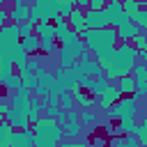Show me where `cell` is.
<instances>
[{"instance_id":"cell-16","label":"cell","mask_w":147,"mask_h":147,"mask_svg":"<svg viewBox=\"0 0 147 147\" xmlns=\"http://www.w3.org/2000/svg\"><path fill=\"white\" fill-rule=\"evenodd\" d=\"M142 32V28L140 25H136L133 21H129V23H124L122 28H117V34H119V41H133V37H138Z\"/></svg>"},{"instance_id":"cell-33","label":"cell","mask_w":147,"mask_h":147,"mask_svg":"<svg viewBox=\"0 0 147 147\" xmlns=\"http://www.w3.org/2000/svg\"><path fill=\"white\" fill-rule=\"evenodd\" d=\"M34 28H37V25H34L32 21H25V23H21V25H18V30H21V37H23V39H25V37H32V34H34Z\"/></svg>"},{"instance_id":"cell-23","label":"cell","mask_w":147,"mask_h":147,"mask_svg":"<svg viewBox=\"0 0 147 147\" xmlns=\"http://www.w3.org/2000/svg\"><path fill=\"white\" fill-rule=\"evenodd\" d=\"M34 34H39L41 39H55V23H37Z\"/></svg>"},{"instance_id":"cell-36","label":"cell","mask_w":147,"mask_h":147,"mask_svg":"<svg viewBox=\"0 0 147 147\" xmlns=\"http://www.w3.org/2000/svg\"><path fill=\"white\" fill-rule=\"evenodd\" d=\"M76 41H80V34H78L76 30H69V32L60 39V44H62V46H64V44H76Z\"/></svg>"},{"instance_id":"cell-45","label":"cell","mask_w":147,"mask_h":147,"mask_svg":"<svg viewBox=\"0 0 147 147\" xmlns=\"http://www.w3.org/2000/svg\"><path fill=\"white\" fill-rule=\"evenodd\" d=\"M142 9H147V0H142Z\"/></svg>"},{"instance_id":"cell-14","label":"cell","mask_w":147,"mask_h":147,"mask_svg":"<svg viewBox=\"0 0 147 147\" xmlns=\"http://www.w3.org/2000/svg\"><path fill=\"white\" fill-rule=\"evenodd\" d=\"M5 119H7L16 131H21V129H30V126H32V122H30L28 113H21V110H14V108L5 115Z\"/></svg>"},{"instance_id":"cell-25","label":"cell","mask_w":147,"mask_h":147,"mask_svg":"<svg viewBox=\"0 0 147 147\" xmlns=\"http://www.w3.org/2000/svg\"><path fill=\"white\" fill-rule=\"evenodd\" d=\"M21 46H23L28 53H37V51H41V37H39V34L25 37V39L21 41Z\"/></svg>"},{"instance_id":"cell-20","label":"cell","mask_w":147,"mask_h":147,"mask_svg":"<svg viewBox=\"0 0 147 147\" xmlns=\"http://www.w3.org/2000/svg\"><path fill=\"white\" fill-rule=\"evenodd\" d=\"M117 131H119V133H124V136H136V133H138V122H136V117L119 119V124H117Z\"/></svg>"},{"instance_id":"cell-47","label":"cell","mask_w":147,"mask_h":147,"mask_svg":"<svg viewBox=\"0 0 147 147\" xmlns=\"http://www.w3.org/2000/svg\"><path fill=\"white\" fill-rule=\"evenodd\" d=\"M108 2H122V0H108Z\"/></svg>"},{"instance_id":"cell-48","label":"cell","mask_w":147,"mask_h":147,"mask_svg":"<svg viewBox=\"0 0 147 147\" xmlns=\"http://www.w3.org/2000/svg\"><path fill=\"white\" fill-rule=\"evenodd\" d=\"M2 2H7V0H0V5H2Z\"/></svg>"},{"instance_id":"cell-38","label":"cell","mask_w":147,"mask_h":147,"mask_svg":"<svg viewBox=\"0 0 147 147\" xmlns=\"http://www.w3.org/2000/svg\"><path fill=\"white\" fill-rule=\"evenodd\" d=\"M106 5H108V0H92V2H90V9H92V11H103Z\"/></svg>"},{"instance_id":"cell-10","label":"cell","mask_w":147,"mask_h":147,"mask_svg":"<svg viewBox=\"0 0 147 147\" xmlns=\"http://www.w3.org/2000/svg\"><path fill=\"white\" fill-rule=\"evenodd\" d=\"M57 83H60V87L64 90V92H71L74 94V90L78 87V80H80V76L78 74H74V69L69 67V69H57Z\"/></svg>"},{"instance_id":"cell-3","label":"cell","mask_w":147,"mask_h":147,"mask_svg":"<svg viewBox=\"0 0 147 147\" xmlns=\"http://www.w3.org/2000/svg\"><path fill=\"white\" fill-rule=\"evenodd\" d=\"M32 131H34V138L37 140H46V142H62L64 138V129L55 122V117H48V115H41L34 124H32Z\"/></svg>"},{"instance_id":"cell-19","label":"cell","mask_w":147,"mask_h":147,"mask_svg":"<svg viewBox=\"0 0 147 147\" xmlns=\"http://www.w3.org/2000/svg\"><path fill=\"white\" fill-rule=\"evenodd\" d=\"M11 76H14V62H11L7 55H0V80H2V85H5Z\"/></svg>"},{"instance_id":"cell-24","label":"cell","mask_w":147,"mask_h":147,"mask_svg":"<svg viewBox=\"0 0 147 147\" xmlns=\"http://www.w3.org/2000/svg\"><path fill=\"white\" fill-rule=\"evenodd\" d=\"M53 23H55V39L60 41V39H62V37L71 30V25H69V21H67L64 16H60V14H57V18H55Z\"/></svg>"},{"instance_id":"cell-37","label":"cell","mask_w":147,"mask_h":147,"mask_svg":"<svg viewBox=\"0 0 147 147\" xmlns=\"http://www.w3.org/2000/svg\"><path fill=\"white\" fill-rule=\"evenodd\" d=\"M94 80H96V78H90V76H80L78 85H80L85 92H90V94H92V90H94Z\"/></svg>"},{"instance_id":"cell-11","label":"cell","mask_w":147,"mask_h":147,"mask_svg":"<svg viewBox=\"0 0 147 147\" xmlns=\"http://www.w3.org/2000/svg\"><path fill=\"white\" fill-rule=\"evenodd\" d=\"M85 21H87V28H90V30L110 28V18H108L106 9H103V11H92V9H87V11H85Z\"/></svg>"},{"instance_id":"cell-5","label":"cell","mask_w":147,"mask_h":147,"mask_svg":"<svg viewBox=\"0 0 147 147\" xmlns=\"http://www.w3.org/2000/svg\"><path fill=\"white\" fill-rule=\"evenodd\" d=\"M21 41H23V37H21V30H18L16 23H9V25L0 28V55H7L9 57L21 46Z\"/></svg>"},{"instance_id":"cell-4","label":"cell","mask_w":147,"mask_h":147,"mask_svg":"<svg viewBox=\"0 0 147 147\" xmlns=\"http://www.w3.org/2000/svg\"><path fill=\"white\" fill-rule=\"evenodd\" d=\"M32 23H53L60 14V0H32Z\"/></svg>"},{"instance_id":"cell-43","label":"cell","mask_w":147,"mask_h":147,"mask_svg":"<svg viewBox=\"0 0 147 147\" xmlns=\"http://www.w3.org/2000/svg\"><path fill=\"white\" fill-rule=\"evenodd\" d=\"M140 62H142V64H147V51H145V53H140Z\"/></svg>"},{"instance_id":"cell-15","label":"cell","mask_w":147,"mask_h":147,"mask_svg":"<svg viewBox=\"0 0 147 147\" xmlns=\"http://www.w3.org/2000/svg\"><path fill=\"white\" fill-rule=\"evenodd\" d=\"M67 21H69L71 30H76L78 34H83V32L90 30V28H87V21H85V9H80V7H74V11H71V16H69Z\"/></svg>"},{"instance_id":"cell-44","label":"cell","mask_w":147,"mask_h":147,"mask_svg":"<svg viewBox=\"0 0 147 147\" xmlns=\"http://www.w3.org/2000/svg\"><path fill=\"white\" fill-rule=\"evenodd\" d=\"M57 147H74V142H60Z\"/></svg>"},{"instance_id":"cell-39","label":"cell","mask_w":147,"mask_h":147,"mask_svg":"<svg viewBox=\"0 0 147 147\" xmlns=\"http://www.w3.org/2000/svg\"><path fill=\"white\" fill-rule=\"evenodd\" d=\"M55 122H57L60 126H64V124H69V113H64V110H60V113L55 115Z\"/></svg>"},{"instance_id":"cell-7","label":"cell","mask_w":147,"mask_h":147,"mask_svg":"<svg viewBox=\"0 0 147 147\" xmlns=\"http://www.w3.org/2000/svg\"><path fill=\"white\" fill-rule=\"evenodd\" d=\"M30 18H32V7H30V2H25V0H14V7L9 9V23L21 25V23H25V21H30Z\"/></svg>"},{"instance_id":"cell-29","label":"cell","mask_w":147,"mask_h":147,"mask_svg":"<svg viewBox=\"0 0 147 147\" xmlns=\"http://www.w3.org/2000/svg\"><path fill=\"white\" fill-rule=\"evenodd\" d=\"M92 103H94V96L87 94V92H80V94L76 96V106H78V110H90Z\"/></svg>"},{"instance_id":"cell-6","label":"cell","mask_w":147,"mask_h":147,"mask_svg":"<svg viewBox=\"0 0 147 147\" xmlns=\"http://www.w3.org/2000/svg\"><path fill=\"white\" fill-rule=\"evenodd\" d=\"M136 113H138V101L133 99V96H122L110 110H108V115H110V119H126V117H136Z\"/></svg>"},{"instance_id":"cell-13","label":"cell","mask_w":147,"mask_h":147,"mask_svg":"<svg viewBox=\"0 0 147 147\" xmlns=\"http://www.w3.org/2000/svg\"><path fill=\"white\" fill-rule=\"evenodd\" d=\"M122 96H124V94L117 90V85H110V87H108V92H103V94L96 99V103H99V108H101V110H110V108H113Z\"/></svg>"},{"instance_id":"cell-31","label":"cell","mask_w":147,"mask_h":147,"mask_svg":"<svg viewBox=\"0 0 147 147\" xmlns=\"http://www.w3.org/2000/svg\"><path fill=\"white\" fill-rule=\"evenodd\" d=\"M78 122H80L83 126H92V124L96 122V115H94L92 110H80V115H78Z\"/></svg>"},{"instance_id":"cell-46","label":"cell","mask_w":147,"mask_h":147,"mask_svg":"<svg viewBox=\"0 0 147 147\" xmlns=\"http://www.w3.org/2000/svg\"><path fill=\"white\" fill-rule=\"evenodd\" d=\"M142 32H145V34H147V25H145V28H142Z\"/></svg>"},{"instance_id":"cell-17","label":"cell","mask_w":147,"mask_h":147,"mask_svg":"<svg viewBox=\"0 0 147 147\" xmlns=\"http://www.w3.org/2000/svg\"><path fill=\"white\" fill-rule=\"evenodd\" d=\"M115 85H117V90H119L124 96H133V94L138 92V83H136L133 76H124V78H119Z\"/></svg>"},{"instance_id":"cell-12","label":"cell","mask_w":147,"mask_h":147,"mask_svg":"<svg viewBox=\"0 0 147 147\" xmlns=\"http://www.w3.org/2000/svg\"><path fill=\"white\" fill-rule=\"evenodd\" d=\"M34 145H37V138H34L32 126H30V129L14 131V136H11V147H34Z\"/></svg>"},{"instance_id":"cell-9","label":"cell","mask_w":147,"mask_h":147,"mask_svg":"<svg viewBox=\"0 0 147 147\" xmlns=\"http://www.w3.org/2000/svg\"><path fill=\"white\" fill-rule=\"evenodd\" d=\"M80 69H83V76H90V78H99V76H106L103 67L96 62V57H90V51L80 55Z\"/></svg>"},{"instance_id":"cell-40","label":"cell","mask_w":147,"mask_h":147,"mask_svg":"<svg viewBox=\"0 0 147 147\" xmlns=\"http://www.w3.org/2000/svg\"><path fill=\"white\" fill-rule=\"evenodd\" d=\"M53 41H55V39H41V51L51 55V53H53Z\"/></svg>"},{"instance_id":"cell-21","label":"cell","mask_w":147,"mask_h":147,"mask_svg":"<svg viewBox=\"0 0 147 147\" xmlns=\"http://www.w3.org/2000/svg\"><path fill=\"white\" fill-rule=\"evenodd\" d=\"M21 74V80H23V87H28V90H37L39 87V78H37V74L34 71H30V69H23V71H18Z\"/></svg>"},{"instance_id":"cell-2","label":"cell","mask_w":147,"mask_h":147,"mask_svg":"<svg viewBox=\"0 0 147 147\" xmlns=\"http://www.w3.org/2000/svg\"><path fill=\"white\" fill-rule=\"evenodd\" d=\"M87 51H92L94 55L96 53H103V51H115L119 46V34H117V28H103V30H87L80 34Z\"/></svg>"},{"instance_id":"cell-32","label":"cell","mask_w":147,"mask_h":147,"mask_svg":"<svg viewBox=\"0 0 147 147\" xmlns=\"http://www.w3.org/2000/svg\"><path fill=\"white\" fill-rule=\"evenodd\" d=\"M5 87L9 90V92H16V90H21L23 87V80H21V74H14L7 83H5Z\"/></svg>"},{"instance_id":"cell-35","label":"cell","mask_w":147,"mask_h":147,"mask_svg":"<svg viewBox=\"0 0 147 147\" xmlns=\"http://www.w3.org/2000/svg\"><path fill=\"white\" fill-rule=\"evenodd\" d=\"M138 140H140V145L142 147H147V117L142 119V124H138Z\"/></svg>"},{"instance_id":"cell-18","label":"cell","mask_w":147,"mask_h":147,"mask_svg":"<svg viewBox=\"0 0 147 147\" xmlns=\"http://www.w3.org/2000/svg\"><path fill=\"white\" fill-rule=\"evenodd\" d=\"M28 55H30V53H28L23 46H18V48H16V51H14L9 57H11L14 67H16L18 71H23V69H28V62H30V57H28Z\"/></svg>"},{"instance_id":"cell-42","label":"cell","mask_w":147,"mask_h":147,"mask_svg":"<svg viewBox=\"0 0 147 147\" xmlns=\"http://www.w3.org/2000/svg\"><path fill=\"white\" fill-rule=\"evenodd\" d=\"M57 113H60V108H57V106H48V108H46V115H48V117H55Z\"/></svg>"},{"instance_id":"cell-27","label":"cell","mask_w":147,"mask_h":147,"mask_svg":"<svg viewBox=\"0 0 147 147\" xmlns=\"http://www.w3.org/2000/svg\"><path fill=\"white\" fill-rule=\"evenodd\" d=\"M122 7H124V14L136 18V14L142 11V0H122Z\"/></svg>"},{"instance_id":"cell-1","label":"cell","mask_w":147,"mask_h":147,"mask_svg":"<svg viewBox=\"0 0 147 147\" xmlns=\"http://www.w3.org/2000/svg\"><path fill=\"white\" fill-rule=\"evenodd\" d=\"M140 62V51L131 44V41H119V46L115 48V57H113V64L110 69L106 71V76L110 80H119L124 76H131L136 64Z\"/></svg>"},{"instance_id":"cell-28","label":"cell","mask_w":147,"mask_h":147,"mask_svg":"<svg viewBox=\"0 0 147 147\" xmlns=\"http://www.w3.org/2000/svg\"><path fill=\"white\" fill-rule=\"evenodd\" d=\"M62 129H64V136H67L69 140H76V138L80 136V131H83V124H80V122H69V124H64Z\"/></svg>"},{"instance_id":"cell-41","label":"cell","mask_w":147,"mask_h":147,"mask_svg":"<svg viewBox=\"0 0 147 147\" xmlns=\"http://www.w3.org/2000/svg\"><path fill=\"white\" fill-rule=\"evenodd\" d=\"M39 67H41V64H39V62L34 60V57H30V62H28V69H30V71H37Z\"/></svg>"},{"instance_id":"cell-8","label":"cell","mask_w":147,"mask_h":147,"mask_svg":"<svg viewBox=\"0 0 147 147\" xmlns=\"http://www.w3.org/2000/svg\"><path fill=\"white\" fill-rule=\"evenodd\" d=\"M11 108L21 110V113H30V108H32V90L21 87V90L11 92Z\"/></svg>"},{"instance_id":"cell-34","label":"cell","mask_w":147,"mask_h":147,"mask_svg":"<svg viewBox=\"0 0 147 147\" xmlns=\"http://www.w3.org/2000/svg\"><path fill=\"white\" fill-rule=\"evenodd\" d=\"M131 44H133L140 53H145V51H147V34H145V32H140L138 37H133V41H131Z\"/></svg>"},{"instance_id":"cell-22","label":"cell","mask_w":147,"mask_h":147,"mask_svg":"<svg viewBox=\"0 0 147 147\" xmlns=\"http://www.w3.org/2000/svg\"><path fill=\"white\" fill-rule=\"evenodd\" d=\"M113 85V80L108 78V76H99L96 80H94V90H92V96L94 99H99L103 92H108V87Z\"/></svg>"},{"instance_id":"cell-26","label":"cell","mask_w":147,"mask_h":147,"mask_svg":"<svg viewBox=\"0 0 147 147\" xmlns=\"http://www.w3.org/2000/svg\"><path fill=\"white\" fill-rule=\"evenodd\" d=\"M14 126L5 119V122H0V145H11V136H14Z\"/></svg>"},{"instance_id":"cell-30","label":"cell","mask_w":147,"mask_h":147,"mask_svg":"<svg viewBox=\"0 0 147 147\" xmlns=\"http://www.w3.org/2000/svg\"><path fill=\"white\" fill-rule=\"evenodd\" d=\"M74 103H76V96H74L71 92H64V94L60 96V110L69 113V110H74Z\"/></svg>"}]
</instances>
